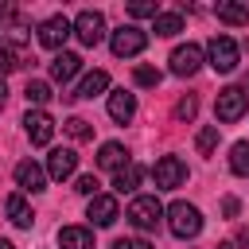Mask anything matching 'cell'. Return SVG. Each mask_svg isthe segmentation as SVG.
I'll list each match as a JSON object with an SVG mask.
<instances>
[{
	"mask_svg": "<svg viewBox=\"0 0 249 249\" xmlns=\"http://www.w3.org/2000/svg\"><path fill=\"white\" fill-rule=\"evenodd\" d=\"M8 101V86H4V78H0V105Z\"/></svg>",
	"mask_w": 249,
	"mask_h": 249,
	"instance_id": "obj_35",
	"label": "cell"
},
{
	"mask_svg": "<svg viewBox=\"0 0 249 249\" xmlns=\"http://www.w3.org/2000/svg\"><path fill=\"white\" fill-rule=\"evenodd\" d=\"M47 179H51V175H47V171H43L35 160H19V163H16V183H19L27 195L47 191Z\"/></svg>",
	"mask_w": 249,
	"mask_h": 249,
	"instance_id": "obj_11",
	"label": "cell"
},
{
	"mask_svg": "<svg viewBox=\"0 0 249 249\" xmlns=\"http://www.w3.org/2000/svg\"><path fill=\"white\" fill-rule=\"evenodd\" d=\"M86 218H89L93 226H113V222L121 218V206H117V198H113V195H93V198H89Z\"/></svg>",
	"mask_w": 249,
	"mask_h": 249,
	"instance_id": "obj_12",
	"label": "cell"
},
{
	"mask_svg": "<svg viewBox=\"0 0 249 249\" xmlns=\"http://www.w3.org/2000/svg\"><path fill=\"white\" fill-rule=\"evenodd\" d=\"M128 16H132V19H148V16L156 19V16H160V4H156V0H132V4H128Z\"/></svg>",
	"mask_w": 249,
	"mask_h": 249,
	"instance_id": "obj_27",
	"label": "cell"
},
{
	"mask_svg": "<svg viewBox=\"0 0 249 249\" xmlns=\"http://www.w3.org/2000/svg\"><path fill=\"white\" fill-rule=\"evenodd\" d=\"M167 230H171L175 237H183V241H187V237H198V233H202V214H198V206H195V202H183V198L171 202V206H167Z\"/></svg>",
	"mask_w": 249,
	"mask_h": 249,
	"instance_id": "obj_1",
	"label": "cell"
},
{
	"mask_svg": "<svg viewBox=\"0 0 249 249\" xmlns=\"http://www.w3.org/2000/svg\"><path fill=\"white\" fill-rule=\"evenodd\" d=\"M218 249H233V245H230V241H222V245H218Z\"/></svg>",
	"mask_w": 249,
	"mask_h": 249,
	"instance_id": "obj_37",
	"label": "cell"
},
{
	"mask_svg": "<svg viewBox=\"0 0 249 249\" xmlns=\"http://www.w3.org/2000/svg\"><path fill=\"white\" fill-rule=\"evenodd\" d=\"M124 163H132L128 152H124V144H117V140L101 144V152H97V167H105V171H121Z\"/></svg>",
	"mask_w": 249,
	"mask_h": 249,
	"instance_id": "obj_17",
	"label": "cell"
},
{
	"mask_svg": "<svg viewBox=\"0 0 249 249\" xmlns=\"http://www.w3.org/2000/svg\"><path fill=\"white\" fill-rule=\"evenodd\" d=\"M23 97H27V105H47L51 101V86L47 82H27V89H23Z\"/></svg>",
	"mask_w": 249,
	"mask_h": 249,
	"instance_id": "obj_26",
	"label": "cell"
},
{
	"mask_svg": "<svg viewBox=\"0 0 249 249\" xmlns=\"http://www.w3.org/2000/svg\"><path fill=\"white\" fill-rule=\"evenodd\" d=\"M113 249H156L152 241H144V237H117L113 241Z\"/></svg>",
	"mask_w": 249,
	"mask_h": 249,
	"instance_id": "obj_32",
	"label": "cell"
},
{
	"mask_svg": "<svg viewBox=\"0 0 249 249\" xmlns=\"http://www.w3.org/2000/svg\"><path fill=\"white\" fill-rule=\"evenodd\" d=\"M206 58H210V66H214L218 74H233L237 62H241V47H237V39H230V35H214V39L206 43Z\"/></svg>",
	"mask_w": 249,
	"mask_h": 249,
	"instance_id": "obj_2",
	"label": "cell"
},
{
	"mask_svg": "<svg viewBox=\"0 0 249 249\" xmlns=\"http://www.w3.org/2000/svg\"><path fill=\"white\" fill-rule=\"evenodd\" d=\"M152 179H156L160 191H175V187H183V179H187V163H183L179 156H160V160L152 163Z\"/></svg>",
	"mask_w": 249,
	"mask_h": 249,
	"instance_id": "obj_5",
	"label": "cell"
},
{
	"mask_svg": "<svg viewBox=\"0 0 249 249\" xmlns=\"http://www.w3.org/2000/svg\"><path fill=\"white\" fill-rule=\"evenodd\" d=\"M16 66H19V58L12 54V47H4V43H0V78H4V74H12Z\"/></svg>",
	"mask_w": 249,
	"mask_h": 249,
	"instance_id": "obj_31",
	"label": "cell"
},
{
	"mask_svg": "<svg viewBox=\"0 0 249 249\" xmlns=\"http://www.w3.org/2000/svg\"><path fill=\"white\" fill-rule=\"evenodd\" d=\"M198 66H202V47L198 43H183V47L171 51V74L191 78V74H198Z\"/></svg>",
	"mask_w": 249,
	"mask_h": 249,
	"instance_id": "obj_9",
	"label": "cell"
},
{
	"mask_svg": "<svg viewBox=\"0 0 249 249\" xmlns=\"http://www.w3.org/2000/svg\"><path fill=\"white\" fill-rule=\"evenodd\" d=\"M97 187H101V183H97V175H78V183H74V191H78V195H89V198H93V195H101Z\"/></svg>",
	"mask_w": 249,
	"mask_h": 249,
	"instance_id": "obj_30",
	"label": "cell"
},
{
	"mask_svg": "<svg viewBox=\"0 0 249 249\" xmlns=\"http://www.w3.org/2000/svg\"><path fill=\"white\" fill-rule=\"evenodd\" d=\"M136 230H156L163 218H167V210L160 206V198L156 195H136L132 202H128V214H124Z\"/></svg>",
	"mask_w": 249,
	"mask_h": 249,
	"instance_id": "obj_3",
	"label": "cell"
},
{
	"mask_svg": "<svg viewBox=\"0 0 249 249\" xmlns=\"http://www.w3.org/2000/svg\"><path fill=\"white\" fill-rule=\"evenodd\" d=\"M237 245H245V249H249V230H241V233H237Z\"/></svg>",
	"mask_w": 249,
	"mask_h": 249,
	"instance_id": "obj_34",
	"label": "cell"
},
{
	"mask_svg": "<svg viewBox=\"0 0 249 249\" xmlns=\"http://www.w3.org/2000/svg\"><path fill=\"white\" fill-rule=\"evenodd\" d=\"M132 82L144 86V89H156V86L163 82V74H160L156 66H136V70H132Z\"/></svg>",
	"mask_w": 249,
	"mask_h": 249,
	"instance_id": "obj_25",
	"label": "cell"
},
{
	"mask_svg": "<svg viewBox=\"0 0 249 249\" xmlns=\"http://www.w3.org/2000/svg\"><path fill=\"white\" fill-rule=\"evenodd\" d=\"M74 35L82 39V47H97V43L105 39V16L93 12V8L78 12V19H74Z\"/></svg>",
	"mask_w": 249,
	"mask_h": 249,
	"instance_id": "obj_7",
	"label": "cell"
},
{
	"mask_svg": "<svg viewBox=\"0 0 249 249\" xmlns=\"http://www.w3.org/2000/svg\"><path fill=\"white\" fill-rule=\"evenodd\" d=\"M23 132H27L31 144H51V136H54V121H51V113H43V109H27V117H23Z\"/></svg>",
	"mask_w": 249,
	"mask_h": 249,
	"instance_id": "obj_10",
	"label": "cell"
},
{
	"mask_svg": "<svg viewBox=\"0 0 249 249\" xmlns=\"http://www.w3.org/2000/svg\"><path fill=\"white\" fill-rule=\"evenodd\" d=\"M140 175H144L140 163H124L121 171H113V187H117V195H132V191L140 187Z\"/></svg>",
	"mask_w": 249,
	"mask_h": 249,
	"instance_id": "obj_20",
	"label": "cell"
},
{
	"mask_svg": "<svg viewBox=\"0 0 249 249\" xmlns=\"http://www.w3.org/2000/svg\"><path fill=\"white\" fill-rule=\"evenodd\" d=\"M195 113H198V97H179L175 101V117L179 121H195Z\"/></svg>",
	"mask_w": 249,
	"mask_h": 249,
	"instance_id": "obj_29",
	"label": "cell"
},
{
	"mask_svg": "<svg viewBox=\"0 0 249 249\" xmlns=\"http://www.w3.org/2000/svg\"><path fill=\"white\" fill-rule=\"evenodd\" d=\"M218 19L222 23H230V27H241V23H249V8L245 4H237V0H218Z\"/></svg>",
	"mask_w": 249,
	"mask_h": 249,
	"instance_id": "obj_21",
	"label": "cell"
},
{
	"mask_svg": "<svg viewBox=\"0 0 249 249\" xmlns=\"http://www.w3.org/2000/svg\"><path fill=\"white\" fill-rule=\"evenodd\" d=\"M58 249H93V233L86 226H62L58 230Z\"/></svg>",
	"mask_w": 249,
	"mask_h": 249,
	"instance_id": "obj_19",
	"label": "cell"
},
{
	"mask_svg": "<svg viewBox=\"0 0 249 249\" xmlns=\"http://www.w3.org/2000/svg\"><path fill=\"white\" fill-rule=\"evenodd\" d=\"M109 89V74L105 70H89L78 86H74V93H66V101H78V97H97V93H105Z\"/></svg>",
	"mask_w": 249,
	"mask_h": 249,
	"instance_id": "obj_15",
	"label": "cell"
},
{
	"mask_svg": "<svg viewBox=\"0 0 249 249\" xmlns=\"http://www.w3.org/2000/svg\"><path fill=\"white\" fill-rule=\"evenodd\" d=\"M237 210H241V202H237V198H233V195H230V198H226V202H222V214H226V218H233V214H237Z\"/></svg>",
	"mask_w": 249,
	"mask_h": 249,
	"instance_id": "obj_33",
	"label": "cell"
},
{
	"mask_svg": "<svg viewBox=\"0 0 249 249\" xmlns=\"http://www.w3.org/2000/svg\"><path fill=\"white\" fill-rule=\"evenodd\" d=\"M4 210H8V222H12V226H19V230H31L35 214H31V206H27V198H23V195H8Z\"/></svg>",
	"mask_w": 249,
	"mask_h": 249,
	"instance_id": "obj_18",
	"label": "cell"
},
{
	"mask_svg": "<svg viewBox=\"0 0 249 249\" xmlns=\"http://www.w3.org/2000/svg\"><path fill=\"white\" fill-rule=\"evenodd\" d=\"M214 148H218V124L198 128V136H195V152H198V156H210Z\"/></svg>",
	"mask_w": 249,
	"mask_h": 249,
	"instance_id": "obj_24",
	"label": "cell"
},
{
	"mask_svg": "<svg viewBox=\"0 0 249 249\" xmlns=\"http://www.w3.org/2000/svg\"><path fill=\"white\" fill-rule=\"evenodd\" d=\"M109 117H113L117 124H128V121L136 117V97L124 93V89H113V93H109Z\"/></svg>",
	"mask_w": 249,
	"mask_h": 249,
	"instance_id": "obj_16",
	"label": "cell"
},
{
	"mask_svg": "<svg viewBox=\"0 0 249 249\" xmlns=\"http://www.w3.org/2000/svg\"><path fill=\"white\" fill-rule=\"evenodd\" d=\"M78 70H82V54H74V51H58V54L51 58V78L62 82V86H66Z\"/></svg>",
	"mask_w": 249,
	"mask_h": 249,
	"instance_id": "obj_14",
	"label": "cell"
},
{
	"mask_svg": "<svg viewBox=\"0 0 249 249\" xmlns=\"http://www.w3.org/2000/svg\"><path fill=\"white\" fill-rule=\"evenodd\" d=\"M74 171H78V152L74 148H54L47 156V175L51 179H70Z\"/></svg>",
	"mask_w": 249,
	"mask_h": 249,
	"instance_id": "obj_13",
	"label": "cell"
},
{
	"mask_svg": "<svg viewBox=\"0 0 249 249\" xmlns=\"http://www.w3.org/2000/svg\"><path fill=\"white\" fill-rule=\"evenodd\" d=\"M109 47H113L117 58H132V54H140V51L148 47V35H144L136 23H121V27L109 35Z\"/></svg>",
	"mask_w": 249,
	"mask_h": 249,
	"instance_id": "obj_4",
	"label": "cell"
},
{
	"mask_svg": "<svg viewBox=\"0 0 249 249\" xmlns=\"http://www.w3.org/2000/svg\"><path fill=\"white\" fill-rule=\"evenodd\" d=\"M230 171L241 175V179H249V140H237L230 148Z\"/></svg>",
	"mask_w": 249,
	"mask_h": 249,
	"instance_id": "obj_23",
	"label": "cell"
},
{
	"mask_svg": "<svg viewBox=\"0 0 249 249\" xmlns=\"http://www.w3.org/2000/svg\"><path fill=\"white\" fill-rule=\"evenodd\" d=\"M0 249H16V245H12V241H4V237H0Z\"/></svg>",
	"mask_w": 249,
	"mask_h": 249,
	"instance_id": "obj_36",
	"label": "cell"
},
{
	"mask_svg": "<svg viewBox=\"0 0 249 249\" xmlns=\"http://www.w3.org/2000/svg\"><path fill=\"white\" fill-rule=\"evenodd\" d=\"M152 31L163 35V39H171V35L183 31V16H179V12H160V16L152 19Z\"/></svg>",
	"mask_w": 249,
	"mask_h": 249,
	"instance_id": "obj_22",
	"label": "cell"
},
{
	"mask_svg": "<svg viewBox=\"0 0 249 249\" xmlns=\"http://www.w3.org/2000/svg\"><path fill=\"white\" fill-rule=\"evenodd\" d=\"M70 35H74V23H70L66 16H47V19L39 23V43H43L47 51H58Z\"/></svg>",
	"mask_w": 249,
	"mask_h": 249,
	"instance_id": "obj_8",
	"label": "cell"
},
{
	"mask_svg": "<svg viewBox=\"0 0 249 249\" xmlns=\"http://www.w3.org/2000/svg\"><path fill=\"white\" fill-rule=\"evenodd\" d=\"M245 89L241 86H226V89H218V101H214V113H218V121H226V124H233V121H241L245 117Z\"/></svg>",
	"mask_w": 249,
	"mask_h": 249,
	"instance_id": "obj_6",
	"label": "cell"
},
{
	"mask_svg": "<svg viewBox=\"0 0 249 249\" xmlns=\"http://www.w3.org/2000/svg\"><path fill=\"white\" fill-rule=\"evenodd\" d=\"M62 128H66L74 140H89V136H93V128H89V121H86V117H70Z\"/></svg>",
	"mask_w": 249,
	"mask_h": 249,
	"instance_id": "obj_28",
	"label": "cell"
}]
</instances>
